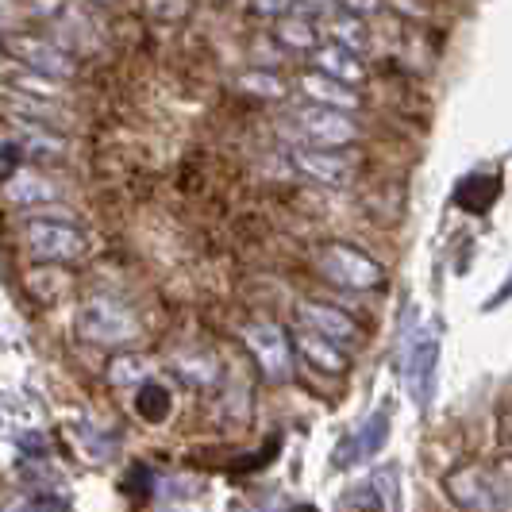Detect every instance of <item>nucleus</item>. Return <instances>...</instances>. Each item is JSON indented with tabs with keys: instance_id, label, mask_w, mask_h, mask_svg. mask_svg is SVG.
<instances>
[{
	"instance_id": "4468645a",
	"label": "nucleus",
	"mask_w": 512,
	"mask_h": 512,
	"mask_svg": "<svg viewBox=\"0 0 512 512\" xmlns=\"http://www.w3.org/2000/svg\"><path fill=\"white\" fill-rule=\"evenodd\" d=\"M312 62H316V74L332 77V81L347 85V89L362 81V62L351 51H343L339 43H328V47H320V51L312 54Z\"/></svg>"
},
{
	"instance_id": "f8f14e48",
	"label": "nucleus",
	"mask_w": 512,
	"mask_h": 512,
	"mask_svg": "<svg viewBox=\"0 0 512 512\" xmlns=\"http://www.w3.org/2000/svg\"><path fill=\"white\" fill-rule=\"evenodd\" d=\"M308 12H316V8H297V12H289L270 27V35L282 43L285 51H320L316 47V24L308 20Z\"/></svg>"
},
{
	"instance_id": "7ed1b4c3",
	"label": "nucleus",
	"mask_w": 512,
	"mask_h": 512,
	"mask_svg": "<svg viewBox=\"0 0 512 512\" xmlns=\"http://www.w3.org/2000/svg\"><path fill=\"white\" fill-rule=\"evenodd\" d=\"M312 262H316V270H320L328 282L339 285V289L362 293V289H378V285H382V266H378L374 258H366L362 251H355V247H347V243H324Z\"/></svg>"
},
{
	"instance_id": "ddd939ff",
	"label": "nucleus",
	"mask_w": 512,
	"mask_h": 512,
	"mask_svg": "<svg viewBox=\"0 0 512 512\" xmlns=\"http://www.w3.org/2000/svg\"><path fill=\"white\" fill-rule=\"evenodd\" d=\"M301 89L320 108H335V112H355L359 108V93L355 89H347V85H339V81H332V77L324 74H305L301 77Z\"/></svg>"
},
{
	"instance_id": "f3484780",
	"label": "nucleus",
	"mask_w": 512,
	"mask_h": 512,
	"mask_svg": "<svg viewBox=\"0 0 512 512\" xmlns=\"http://www.w3.org/2000/svg\"><path fill=\"white\" fill-rule=\"evenodd\" d=\"M108 382L116 385V389H143V385L154 382V366L147 355H135V351H124V355H116V359L108 362Z\"/></svg>"
},
{
	"instance_id": "412c9836",
	"label": "nucleus",
	"mask_w": 512,
	"mask_h": 512,
	"mask_svg": "<svg viewBox=\"0 0 512 512\" xmlns=\"http://www.w3.org/2000/svg\"><path fill=\"white\" fill-rule=\"evenodd\" d=\"M235 85L243 93H251V97H266V101H282L285 97V81L278 74H270V70H247V74H239Z\"/></svg>"
},
{
	"instance_id": "39448f33",
	"label": "nucleus",
	"mask_w": 512,
	"mask_h": 512,
	"mask_svg": "<svg viewBox=\"0 0 512 512\" xmlns=\"http://www.w3.org/2000/svg\"><path fill=\"white\" fill-rule=\"evenodd\" d=\"M293 128L305 135L308 143L324 147V151H339L347 143L359 139V124L347 116V112H335V108H320V104H308L293 112Z\"/></svg>"
},
{
	"instance_id": "dca6fc26",
	"label": "nucleus",
	"mask_w": 512,
	"mask_h": 512,
	"mask_svg": "<svg viewBox=\"0 0 512 512\" xmlns=\"http://www.w3.org/2000/svg\"><path fill=\"white\" fill-rule=\"evenodd\" d=\"M297 351L305 355L308 366H316V370H324V374H343V370H347V355H343V347L328 343L324 335L305 332V328H301V335H297Z\"/></svg>"
},
{
	"instance_id": "5701e85b",
	"label": "nucleus",
	"mask_w": 512,
	"mask_h": 512,
	"mask_svg": "<svg viewBox=\"0 0 512 512\" xmlns=\"http://www.w3.org/2000/svg\"><path fill=\"white\" fill-rule=\"evenodd\" d=\"M493 474V512H512V459L489 466Z\"/></svg>"
},
{
	"instance_id": "aec40b11",
	"label": "nucleus",
	"mask_w": 512,
	"mask_h": 512,
	"mask_svg": "<svg viewBox=\"0 0 512 512\" xmlns=\"http://www.w3.org/2000/svg\"><path fill=\"white\" fill-rule=\"evenodd\" d=\"M178 374L197 389H212L220 382V362L212 355H185V359H178Z\"/></svg>"
},
{
	"instance_id": "f03ea898",
	"label": "nucleus",
	"mask_w": 512,
	"mask_h": 512,
	"mask_svg": "<svg viewBox=\"0 0 512 512\" xmlns=\"http://www.w3.org/2000/svg\"><path fill=\"white\" fill-rule=\"evenodd\" d=\"M4 51L12 58V66H24L31 74L51 77V81H70L77 74L74 54L66 47H58L54 39H43V35H16L8 31L4 35Z\"/></svg>"
},
{
	"instance_id": "2eb2a0df",
	"label": "nucleus",
	"mask_w": 512,
	"mask_h": 512,
	"mask_svg": "<svg viewBox=\"0 0 512 512\" xmlns=\"http://www.w3.org/2000/svg\"><path fill=\"white\" fill-rule=\"evenodd\" d=\"M24 289L39 305H58L62 297L74 293V278H70L62 266H43V270H31V274H27Z\"/></svg>"
},
{
	"instance_id": "1a4fd4ad",
	"label": "nucleus",
	"mask_w": 512,
	"mask_h": 512,
	"mask_svg": "<svg viewBox=\"0 0 512 512\" xmlns=\"http://www.w3.org/2000/svg\"><path fill=\"white\" fill-rule=\"evenodd\" d=\"M293 166L308 181H316V185H347L351 174H355V162L343 151H308V147H297L293 151Z\"/></svg>"
},
{
	"instance_id": "423d86ee",
	"label": "nucleus",
	"mask_w": 512,
	"mask_h": 512,
	"mask_svg": "<svg viewBox=\"0 0 512 512\" xmlns=\"http://www.w3.org/2000/svg\"><path fill=\"white\" fill-rule=\"evenodd\" d=\"M243 343L251 347V355L258 359L266 378L285 382V378L293 374V351H289V339L282 335L278 324H270V320L247 324V328H243Z\"/></svg>"
},
{
	"instance_id": "a211bd4d",
	"label": "nucleus",
	"mask_w": 512,
	"mask_h": 512,
	"mask_svg": "<svg viewBox=\"0 0 512 512\" xmlns=\"http://www.w3.org/2000/svg\"><path fill=\"white\" fill-rule=\"evenodd\" d=\"M332 43H339L343 51L351 54H362L370 47V31H366V24H362L355 12L339 8V12H332Z\"/></svg>"
},
{
	"instance_id": "4be33fe9",
	"label": "nucleus",
	"mask_w": 512,
	"mask_h": 512,
	"mask_svg": "<svg viewBox=\"0 0 512 512\" xmlns=\"http://www.w3.org/2000/svg\"><path fill=\"white\" fill-rule=\"evenodd\" d=\"M370 493L382 501L385 512L401 509V474H397V466H382L374 474V482H370Z\"/></svg>"
},
{
	"instance_id": "6ab92c4d",
	"label": "nucleus",
	"mask_w": 512,
	"mask_h": 512,
	"mask_svg": "<svg viewBox=\"0 0 512 512\" xmlns=\"http://www.w3.org/2000/svg\"><path fill=\"white\" fill-rule=\"evenodd\" d=\"M135 412L147 420V424H162V420H170V412H174V397H170V389L166 385H143L139 389V397H135Z\"/></svg>"
},
{
	"instance_id": "0eeeda50",
	"label": "nucleus",
	"mask_w": 512,
	"mask_h": 512,
	"mask_svg": "<svg viewBox=\"0 0 512 512\" xmlns=\"http://www.w3.org/2000/svg\"><path fill=\"white\" fill-rule=\"evenodd\" d=\"M297 320L305 324V332L324 335L335 347H355L359 343V324L335 305H320V301H301L297 305Z\"/></svg>"
},
{
	"instance_id": "9d476101",
	"label": "nucleus",
	"mask_w": 512,
	"mask_h": 512,
	"mask_svg": "<svg viewBox=\"0 0 512 512\" xmlns=\"http://www.w3.org/2000/svg\"><path fill=\"white\" fill-rule=\"evenodd\" d=\"M4 201L12 208H27V212H43V208H54L58 201V185L31 170H20L4 181Z\"/></svg>"
},
{
	"instance_id": "9b49d317",
	"label": "nucleus",
	"mask_w": 512,
	"mask_h": 512,
	"mask_svg": "<svg viewBox=\"0 0 512 512\" xmlns=\"http://www.w3.org/2000/svg\"><path fill=\"white\" fill-rule=\"evenodd\" d=\"M4 147L20 151L24 158H58V154L66 151V143H62L54 131L39 128V124H8Z\"/></svg>"
},
{
	"instance_id": "6e6552de",
	"label": "nucleus",
	"mask_w": 512,
	"mask_h": 512,
	"mask_svg": "<svg viewBox=\"0 0 512 512\" xmlns=\"http://www.w3.org/2000/svg\"><path fill=\"white\" fill-rule=\"evenodd\" d=\"M447 493L451 501L466 512H493V474L489 466H462L447 478Z\"/></svg>"
},
{
	"instance_id": "20e7f679",
	"label": "nucleus",
	"mask_w": 512,
	"mask_h": 512,
	"mask_svg": "<svg viewBox=\"0 0 512 512\" xmlns=\"http://www.w3.org/2000/svg\"><path fill=\"white\" fill-rule=\"evenodd\" d=\"M24 247L31 258L62 266L85 255V235L70 220H27L24 224Z\"/></svg>"
},
{
	"instance_id": "f257e3e1",
	"label": "nucleus",
	"mask_w": 512,
	"mask_h": 512,
	"mask_svg": "<svg viewBox=\"0 0 512 512\" xmlns=\"http://www.w3.org/2000/svg\"><path fill=\"white\" fill-rule=\"evenodd\" d=\"M77 332L85 343H97V347H128L139 339V320L128 305L112 297H89L77 308Z\"/></svg>"
}]
</instances>
